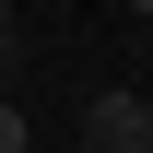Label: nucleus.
<instances>
[{
	"label": "nucleus",
	"mask_w": 153,
	"mask_h": 153,
	"mask_svg": "<svg viewBox=\"0 0 153 153\" xmlns=\"http://www.w3.org/2000/svg\"><path fill=\"white\" fill-rule=\"evenodd\" d=\"M82 153H153V106L141 94H94L82 106Z\"/></svg>",
	"instance_id": "f257e3e1"
},
{
	"label": "nucleus",
	"mask_w": 153,
	"mask_h": 153,
	"mask_svg": "<svg viewBox=\"0 0 153 153\" xmlns=\"http://www.w3.org/2000/svg\"><path fill=\"white\" fill-rule=\"evenodd\" d=\"M0 153H36V130H24V106H0Z\"/></svg>",
	"instance_id": "f03ea898"
},
{
	"label": "nucleus",
	"mask_w": 153,
	"mask_h": 153,
	"mask_svg": "<svg viewBox=\"0 0 153 153\" xmlns=\"http://www.w3.org/2000/svg\"><path fill=\"white\" fill-rule=\"evenodd\" d=\"M12 71H24V36H0V106H12Z\"/></svg>",
	"instance_id": "7ed1b4c3"
},
{
	"label": "nucleus",
	"mask_w": 153,
	"mask_h": 153,
	"mask_svg": "<svg viewBox=\"0 0 153 153\" xmlns=\"http://www.w3.org/2000/svg\"><path fill=\"white\" fill-rule=\"evenodd\" d=\"M0 36H12V0H0Z\"/></svg>",
	"instance_id": "20e7f679"
},
{
	"label": "nucleus",
	"mask_w": 153,
	"mask_h": 153,
	"mask_svg": "<svg viewBox=\"0 0 153 153\" xmlns=\"http://www.w3.org/2000/svg\"><path fill=\"white\" fill-rule=\"evenodd\" d=\"M130 12H153V0H130Z\"/></svg>",
	"instance_id": "39448f33"
},
{
	"label": "nucleus",
	"mask_w": 153,
	"mask_h": 153,
	"mask_svg": "<svg viewBox=\"0 0 153 153\" xmlns=\"http://www.w3.org/2000/svg\"><path fill=\"white\" fill-rule=\"evenodd\" d=\"M141 106H153V94H141Z\"/></svg>",
	"instance_id": "423d86ee"
}]
</instances>
